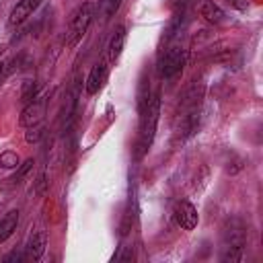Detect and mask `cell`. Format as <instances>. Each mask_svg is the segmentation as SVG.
Segmentation results:
<instances>
[{"instance_id": "obj_18", "label": "cell", "mask_w": 263, "mask_h": 263, "mask_svg": "<svg viewBox=\"0 0 263 263\" xmlns=\"http://www.w3.org/2000/svg\"><path fill=\"white\" fill-rule=\"evenodd\" d=\"M35 193L37 195H45L47 193V179H45V175H39L37 177V181H35Z\"/></svg>"}, {"instance_id": "obj_20", "label": "cell", "mask_w": 263, "mask_h": 263, "mask_svg": "<svg viewBox=\"0 0 263 263\" xmlns=\"http://www.w3.org/2000/svg\"><path fill=\"white\" fill-rule=\"evenodd\" d=\"M230 2H232L236 8H240V10H242V8H247V2H242V0H230Z\"/></svg>"}, {"instance_id": "obj_11", "label": "cell", "mask_w": 263, "mask_h": 263, "mask_svg": "<svg viewBox=\"0 0 263 263\" xmlns=\"http://www.w3.org/2000/svg\"><path fill=\"white\" fill-rule=\"evenodd\" d=\"M18 224V210H8L2 218H0V245L10 238V234L16 230Z\"/></svg>"}, {"instance_id": "obj_15", "label": "cell", "mask_w": 263, "mask_h": 263, "mask_svg": "<svg viewBox=\"0 0 263 263\" xmlns=\"http://www.w3.org/2000/svg\"><path fill=\"white\" fill-rule=\"evenodd\" d=\"M132 224H134V208H132V203H127V208L123 212V220H121V236L129 234Z\"/></svg>"}, {"instance_id": "obj_22", "label": "cell", "mask_w": 263, "mask_h": 263, "mask_svg": "<svg viewBox=\"0 0 263 263\" xmlns=\"http://www.w3.org/2000/svg\"><path fill=\"white\" fill-rule=\"evenodd\" d=\"M2 68H4V64H2V62H0V74H2Z\"/></svg>"}, {"instance_id": "obj_6", "label": "cell", "mask_w": 263, "mask_h": 263, "mask_svg": "<svg viewBox=\"0 0 263 263\" xmlns=\"http://www.w3.org/2000/svg\"><path fill=\"white\" fill-rule=\"evenodd\" d=\"M43 113H45V99H39V101H35V99H33V101H29V103H27V107L23 109L18 123H21L23 127L37 125V123H41Z\"/></svg>"}, {"instance_id": "obj_7", "label": "cell", "mask_w": 263, "mask_h": 263, "mask_svg": "<svg viewBox=\"0 0 263 263\" xmlns=\"http://www.w3.org/2000/svg\"><path fill=\"white\" fill-rule=\"evenodd\" d=\"M39 4H41V0H21V2L12 8V12H10V16H8V25H10V27L23 25V23L33 14V10H35Z\"/></svg>"}, {"instance_id": "obj_1", "label": "cell", "mask_w": 263, "mask_h": 263, "mask_svg": "<svg viewBox=\"0 0 263 263\" xmlns=\"http://www.w3.org/2000/svg\"><path fill=\"white\" fill-rule=\"evenodd\" d=\"M158 115H160V99H158V92H156L140 109V132H138V142H136V156L138 158H142L152 146Z\"/></svg>"}, {"instance_id": "obj_19", "label": "cell", "mask_w": 263, "mask_h": 263, "mask_svg": "<svg viewBox=\"0 0 263 263\" xmlns=\"http://www.w3.org/2000/svg\"><path fill=\"white\" fill-rule=\"evenodd\" d=\"M31 166H33V160H27L25 164H21V168H18V175H16L12 181H14V183H21V181H23V177L29 173V168H31Z\"/></svg>"}, {"instance_id": "obj_9", "label": "cell", "mask_w": 263, "mask_h": 263, "mask_svg": "<svg viewBox=\"0 0 263 263\" xmlns=\"http://www.w3.org/2000/svg\"><path fill=\"white\" fill-rule=\"evenodd\" d=\"M45 247H47V232L45 230H37L31 234L29 242H27V257L31 261H37L43 257L45 253Z\"/></svg>"}, {"instance_id": "obj_8", "label": "cell", "mask_w": 263, "mask_h": 263, "mask_svg": "<svg viewBox=\"0 0 263 263\" xmlns=\"http://www.w3.org/2000/svg\"><path fill=\"white\" fill-rule=\"evenodd\" d=\"M107 74H109L107 62H99V64L90 70V74H88V78H86V92H88V95H97V92L101 90V86L105 84Z\"/></svg>"}, {"instance_id": "obj_12", "label": "cell", "mask_w": 263, "mask_h": 263, "mask_svg": "<svg viewBox=\"0 0 263 263\" xmlns=\"http://www.w3.org/2000/svg\"><path fill=\"white\" fill-rule=\"evenodd\" d=\"M123 43H125V27L123 25H119L117 29H115V33H113V37H111V41H109V62H115L119 55H121V49H123Z\"/></svg>"}, {"instance_id": "obj_10", "label": "cell", "mask_w": 263, "mask_h": 263, "mask_svg": "<svg viewBox=\"0 0 263 263\" xmlns=\"http://www.w3.org/2000/svg\"><path fill=\"white\" fill-rule=\"evenodd\" d=\"M199 16L210 25H218L224 21V10L214 0H203L199 4Z\"/></svg>"}, {"instance_id": "obj_4", "label": "cell", "mask_w": 263, "mask_h": 263, "mask_svg": "<svg viewBox=\"0 0 263 263\" xmlns=\"http://www.w3.org/2000/svg\"><path fill=\"white\" fill-rule=\"evenodd\" d=\"M183 64H185V53H183V49H181L179 45H173V47H168L166 51L160 53L158 72H160V76L171 78V76H175V74L181 72Z\"/></svg>"}, {"instance_id": "obj_13", "label": "cell", "mask_w": 263, "mask_h": 263, "mask_svg": "<svg viewBox=\"0 0 263 263\" xmlns=\"http://www.w3.org/2000/svg\"><path fill=\"white\" fill-rule=\"evenodd\" d=\"M121 6V0H99V16L103 23H107Z\"/></svg>"}, {"instance_id": "obj_5", "label": "cell", "mask_w": 263, "mask_h": 263, "mask_svg": "<svg viewBox=\"0 0 263 263\" xmlns=\"http://www.w3.org/2000/svg\"><path fill=\"white\" fill-rule=\"evenodd\" d=\"M173 216H175L177 226H181L183 230H193V228L197 226V222H199V216H197L195 205H193L191 201H185V199L175 205Z\"/></svg>"}, {"instance_id": "obj_21", "label": "cell", "mask_w": 263, "mask_h": 263, "mask_svg": "<svg viewBox=\"0 0 263 263\" xmlns=\"http://www.w3.org/2000/svg\"><path fill=\"white\" fill-rule=\"evenodd\" d=\"M168 4H171V8H175V10H179V6L183 4V0H168Z\"/></svg>"}, {"instance_id": "obj_23", "label": "cell", "mask_w": 263, "mask_h": 263, "mask_svg": "<svg viewBox=\"0 0 263 263\" xmlns=\"http://www.w3.org/2000/svg\"><path fill=\"white\" fill-rule=\"evenodd\" d=\"M2 53H4V49H0V62H2Z\"/></svg>"}, {"instance_id": "obj_17", "label": "cell", "mask_w": 263, "mask_h": 263, "mask_svg": "<svg viewBox=\"0 0 263 263\" xmlns=\"http://www.w3.org/2000/svg\"><path fill=\"white\" fill-rule=\"evenodd\" d=\"M41 136H43V127L39 123L37 125H31V129L27 132V142H37Z\"/></svg>"}, {"instance_id": "obj_14", "label": "cell", "mask_w": 263, "mask_h": 263, "mask_svg": "<svg viewBox=\"0 0 263 263\" xmlns=\"http://www.w3.org/2000/svg\"><path fill=\"white\" fill-rule=\"evenodd\" d=\"M18 154L14 152V150H4L2 154H0V164L4 166V168H14V166H18Z\"/></svg>"}, {"instance_id": "obj_16", "label": "cell", "mask_w": 263, "mask_h": 263, "mask_svg": "<svg viewBox=\"0 0 263 263\" xmlns=\"http://www.w3.org/2000/svg\"><path fill=\"white\" fill-rule=\"evenodd\" d=\"M35 95H37V84H35V82H25L23 92H21L23 101H25V103H29V101H33V99H35Z\"/></svg>"}, {"instance_id": "obj_2", "label": "cell", "mask_w": 263, "mask_h": 263, "mask_svg": "<svg viewBox=\"0 0 263 263\" xmlns=\"http://www.w3.org/2000/svg\"><path fill=\"white\" fill-rule=\"evenodd\" d=\"M222 236H224V259L228 261H236L240 259V253H242V247L247 242V230H245V224L236 218L228 220L224 230H222Z\"/></svg>"}, {"instance_id": "obj_3", "label": "cell", "mask_w": 263, "mask_h": 263, "mask_svg": "<svg viewBox=\"0 0 263 263\" xmlns=\"http://www.w3.org/2000/svg\"><path fill=\"white\" fill-rule=\"evenodd\" d=\"M92 16H95V4H92V2L80 4V6L70 14L68 33H66V43H68L70 47L76 45V43L82 39V35L86 33V29H88Z\"/></svg>"}]
</instances>
